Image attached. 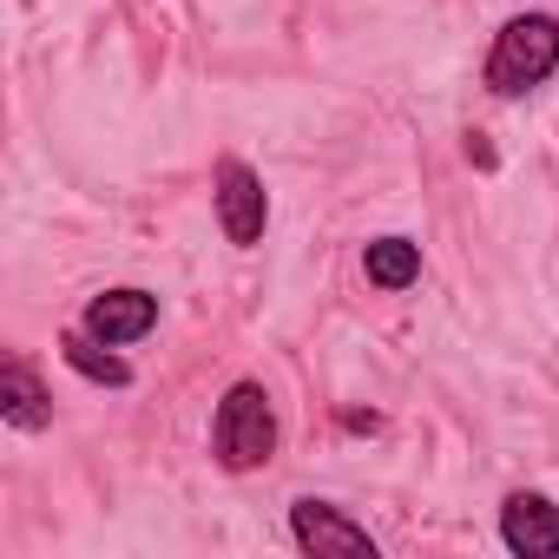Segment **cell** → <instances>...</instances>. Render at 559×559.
<instances>
[{
    "label": "cell",
    "mask_w": 559,
    "mask_h": 559,
    "mask_svg": "<svg viewBox=\"0 0 559 559\" xmlns=\"http://www.w3.org/2000/svg\"><path fill=\"white\" fill-rule=\"evenodd\" d=\"M0 415H8L14 428H47L53 421V402H47V389H40V376L27 362L0 369Z\"/></svg>",
    "instance_id": "cell-7"
},
{
    "label": "cell",
    "mask_w": 559,
    "mask_h": 559,
    "mask_svg": "<svg viewBox=\"0 0 559 559\" xmlns=\"http://www.w3.org/2000/svg\"><path fill=\"white\" fill-rule=\"evenodd\" d=\"M211 198H217V224H224V237H230L237 250L263 243L270 191H263V178H257L243 158H217V171H211Z\"/></svg>",
    "instance_id": "cell-3"
},
{
    "label": "cell",
    "mask_w": 559,
    "mask_h": 559,
    "mask_svg": "<svg viewBox=\"0 0 559 559\" xmlns=\"http://www.w3.org/2000/svg\"><path fill=\"white\" fill-rule=\"evenodd\" d=\"M60 356H67L86 382H106V389H126V382H132V369H126V362L112 356V343H99V336H67Z\"/></svg>",
    "instance_id": "cell-9"
},
{
    "label": "cell",
    "mask_w": 559,
    "mask_h": 559,
    "mask_svg": "<svg viewBox=\"0 0 559 559\" xmlns=\"http://www.w3.org/2000/svg\"><path fill=\"white\" fill-rule=\"evenodd\" d=\"M290 539L304 546V552H317V559H376V533L369 526H356L343 507H330V500H297L290 507Z\"/></svg>",
    "instance_id": "cell-4"
},
{
    "label": "cell",
    "mask_w": 559,
    "mask_h": 559,
    "mask_svg": "<svg viewBox=\"0 0 559 559\" xmlns=\"http://www.w3.org/2000/svg\"><path fill=\"white\" fill-rule=\"evenodd\" d=\"M500 539L520 559H559V507L546 493H507L500 507Z\"/></svg>",
    "instance_id": "cell-5"
},
{
    "label": "cell",
    "mask_w": 559,
    "mask_h": 559,
    "mask_svg": "<svg viewBox=\"0 0 559 559\" xmlns=\"http://www.w3.org/2000/svg\"><path fill=\"white\" fill-rule=\"evenodd\" d=\"M362 270H369L376 290H408L415 276H421V243H408V237H376V243L362 250Z\"/></svg>",
    "instance_id": "cell-8"
},
{
    "label": "cell",
    "mask_w": 559,
    "mask_h": 559,
    "mask_svg": "<svg viewBox=\"0 0 559 559\" xmlns=\"http://www.w3.org/2000/svg\"><path fill=\"white\" fill-rule=\"evenodd\" d=\"M559 67V21L552 14H520L493 34V53H487V86L500 99H520L533 86H546Z\"/></svg>",
    "instance_id": "cell-2"
},
{
    "label": "cell",
    "mask_w": 559,
    "mask_h": 559,
    "mask_svg": "<svg viewBox=\"0 0 559 559\" xmlns=\"http://www.w3.org/2000/svg\"><path fill=\"white\" fill-rule=\"evenodd\" d=\"M211 454L224 474H250L276 454V408L263 395V382H230L211 421Z\"/></svg>",
    "instance_id": "cell-1"
},
{
    "label": "cell",
    "mask_w": 559,
    "mask_h": 559,
    "mask_svg": "<svg viewBox=\"0 0 559 559\" xmlns=\"http://www.w3.org/2000/svg\"><path fill=\"white\" fill-rule=\"evenodd\" d=\"M158 323V297L152 290H106V297H93L86 304V336H99V343H139L145 330Z\"/></svg>",
    "instance_id": "cell-6"
}]
</instances>
